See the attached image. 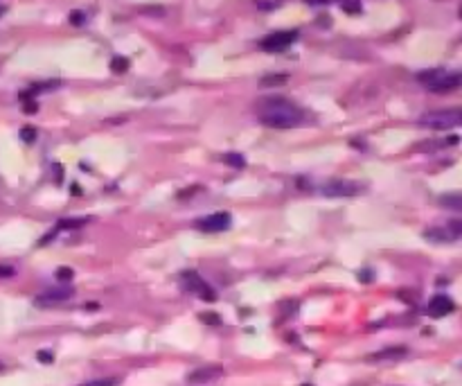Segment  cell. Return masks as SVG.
<instances>
[{"label":"cell","mask_w":462,"mask_h":386,"mask_svg":"<svg viewBox=\"0 0 462 386\" xmlns=\"http://www.w3.org/2000/svg\"><path fill=\"white\" fill-rule=\"evenodd\" d=\"M201 321L203 323H210V325H219V323H221L219 314H201Z\"/></svg>","instance_id":"cell-26"},{"label":"cell","mask_w":462,"mask_h":386,"mask_svg":"<svg viewBox=\"0 0 462 386\" xmlns=\"http://www.w3.org/2000/svg\"><path fill=\"white\" fill-rule=\"evenodd\" d=\"M257 108H259L262 124L273 129H293L302 122V111L288 100L271 97V100H262Z\"/></svg>","instance_id":"cell-1"},{"label":"cell","mask_w":462,"mask_h":386,"mask_svg":"<svg viewBox=\"0 0 462 386\" xmlns=\"http://www.w3.org/2000/svg\"><path fill=\"white\" fill-rule=\"evenodd\" d=\"M455 310V305H453V300L449 298V296H444V294H438V296H433L428 302V307H426V312L433 319H440V316H446V314H451V312Z\"/></svg>","instance_id":"cell-10"},{"label":"cell","mask_w":462,"mask_h":386,"mask_svg":"<svg viewBox=\"0 0 462 386\" xmlns=\"http://www.w3.org/2000/svg\"><path fill=\"white\" fill-rule=\"evenodd\" d=\"M88 219H61L59 222V228H79L83 226Z\"/></svg>","instance_id":"cell-21"},{"label":"cell","mask_w":462,"mask_h":386,"mask_svg":"<svg viewBox=\"0 0 462 386\" xmlns=\"http://www.w3.org/2000/svg\"><path fill=\"white\" fill-rule=\"evenodd\" d=\"M36 359L43 362V364H52V362H54V354L48 352V350H39V352H36Z\"/></svg>","instance_id":"cell-24"},{"label":"cell","mask_w":462,"mask_h":386,"mask_svg":"<svg viewBox=\"0 0 462 386\" xmlns=\"http://www.w3.org/2000/svg\"><path fill=\"white\" fill-rule=\"evenodd\" d=\"M440 206L449 208V210H462V195H442Z\"/></svg>","instance_id":"cell-15"},{"label":"cell","mask_w":462,"mask_h":386,"mask_svg":"<svg viewBox=\"0 0 462 386\" xmlns=\"http://www.w3.org/2000/svg\"><path fill=\"white\" fill-rule=\"evenodd\" d=\"M343 9L348 14H359L361 12V3H356V0H343Z\"/></svg>","instance_id":"cell-23"},{"label":"cell","mask_w":462,"mask_h":386,"mask_svg":"<svg viewBox=\"0 0 462 386\" xmlns=\"http://www.w3.org/2000/svg\"><path fill=\"white\" fill-rule=\"evenodd\" d=\"M223 163L230 165V168H235V170H241V168L246 165L244 158H241L239 154H225V156H223Z\"/></svg>","instance_id":"cell-16"},{"label":"cell","mask_w":462,"mask_h":386,"mask_svg":"<svg viewBox=\"0 0 462 386\" xmlns=\"http://www.w3.org/2000/svg\"><path fill=\"white\" fill-rule=\"evenodd\" d=\"M460 18H462V5H460Z\"/></svg>","instance_id":"cell-30"},{"label":"cell","mask_w":462,"mask_h":386,"mask_svg":"<svg viewBox=\"0 0 462 386\" xmlns=\"http://www.w3.org/2000/svg\"><path fill=\"white\" fill-rule=\"evenodd\" d=\"M3 14H5V7H3V5H0V16H3Z\"/></svg>","instance_id":"cell-29"},{"label":"cell","mask_w":462,"mask_h":386,"mask_svg":"<svg viewBox=\"0 0 462 386\" xmlns=\"http://www.w3.org/2000/svg\"><path fill=\"white\" fill-rule=\"evenodd\" d=\"M223 375V368L221 366H201L196 370H192L190 375H187V382L190 384H206V382H214V379H219Z\"/></svg>","instance_id":"cell-9"},{"label":"cell","mask_w":462,"mask_h":386,"mask_svg":"<svg viewBox=\"0 0 462 386\" xmlns=\"http://www.w3.org/2000/svg\"><path fill=\"white\" fill-rule=\"evenodd\" d=\"M70 20H72V25H81L83 23V14H79V12H75L70 16Z\"/></svg>","instance_id":"cell-27"},{"label":"cell","mask_w":462,"mask_h":386,"mask_svg":"<svg viewBox=\"0 0 462 386\" xmlns=\"http://www.w3.org/2000/svg\"><path fill=\"white\" fill-rule=\"evenodd\" d=\"M111 70L113 72H127L129 70V59L127 57H115L111 61Z\"/></svg>","instance_id":"cell-17"},{"label":"cell","mask_w":462,"mask_h":386,"mask_svg":"<svg viewBox=\"0 0 462 386\" xmlns=\"http://www.w3.org/2000/svg\"><path fill=\"white\" fill-rule=\"evenodd\" d=\"M298 39V32L296 30H286V32H273L269 34L266 39L259 41V48L266 50V52H282L286 48H291Z\"/></svg>","instance_id":"cell-4"},{"label":"cell","mask_w":462,"mask_h":386,"mask_svg":"<svg viewBox=\"0 0 462 386\" xmlns=\"http://www.w3.org/2000/svg\"><path fill=\"white\" fill-rule=\"evenodd\" d=\"M419 124L428 129H453L462 127V108H444V111H430L419 118Z\"/></svg>","instance_id":"cell-2"},{"label":"cell","mask_w":462,"mask_h":386,"mask_svg":"<svg viewBox=\"0 0 462 386\" xmlns=\"http://www.w3.org/2000/svg\"><path fill=\"white\" fill-rule=\"evenodd\" d=\"M361 192H363V187H361V183H356V181L334 179V181H327V183L320 185V195L334 197V199H338V197H356Z\"/></svg>","instance_id":"cell-3"},{"label":"cell","mask_w":462,"mask_h":386,"mask_svg":"<svg viewBox=\"0 0 462 386\" xmlns=\"http://www.w3.org/2000/svg\"><path fill=\"white\" fill-rule=\"evenodd\" d=\"M56 280H61V283H66V280H72V275H75V271H72L70 267H59L56 269Z\"/></svg>","instance_id":"cell-22"},{"label":"cell","mask_w":462,"mask_h":386,"mask_svg":"<svg viewBox=\"0 0 462 386\" xmlns=\"http://www.w3.org/2000/svg\"><path fill=\"white\" fill-rule=\"evenodd\" d=\"M20 140H23V143H34V140H36V129L34 127H23V129H20Z\"/></svg>","instance_id":"cell-20"},{"label":"cell","mask_w":462,"mask_h":386,"mask_svg":"<svg viewBox=\"0 0 462 386\" xmlns=\"http://www.w3.org/2000/svg\"><path fill=\"white\" fill-rule=\"evenodd\" d=\"M0 370H3V364H0Z\"/></svg>","instance_id":"cell-31"},{"label":"cell","mask_w":462,"mask_h":386,"mask_svg":"<svg viewBox=\"0 0 462 386\" xmlns=\"http://www.w3.org/2000/svg\"><path fill=\"white\" fill-rule=\"evenodd\" d=\"M406 354H408V348L390 346V348H383V350H379V352L367 354V362H397V359H403Z\"/></svg>","instance_id":"cell-11"},{"label":"cell","mask_w":462,"mask_h":386,"mask_svg":"<svg viewBox=\"0 0 462 386\" xmlns=\"http://www.w3.org/2000/svg\"><path fill=\"white\" fill-rule=\"evenodd\" d=\"M288 81V75L284 72H275V75H266L259 79V86L262 88H275V86H284Z\"/></svg>","instance_id":"cell-14"},{"label":"cell","mask_w":462,"mask_h":386,"mask_svg":"<svg viewBox=\"0 0 462 386\" xmlns=\"http://www.w3.org/2000/svg\"><path fill=\"white\" fill-rule=\"evenodd\" d=\"M230 215L228 212H214V215H208V217H201L194 226L203 233H221V231H228L230 228Z\"/></svg>","instance_id":"cell-7"},{"label":"cell","mask_w":462,"mask_h":386,"mask_svg":"<svg viewBox=\"0 0 462 386\" xmlns=\"http://www.w3.org/2000/svg\"><path fill=\"white\" fill-rule=\"evenodd\" d=\"M72 296H75V289H70V287L48 289V291H43V294L36 296L34 305L36 307H54V305H59V302H64V300H70Z\"/></svg>","instance_id":"cell-8"},{"label":"cell","mask_w":462,"mask_h":386,"mask_svg":"<svg viewBox=\"0 0 462 386\" xmlns=\"http://www.w3.org/2000/svg\"><path fill=\"white\" fill-rule=\"evenodd\" d=\"M120 379L118 377H106V379H93V382H86L81 386H118Z\"/></svg>","instance_id":"cell-18"},{"label":"cell","mask_w":462,"mask_h":386,"mask_svg":"<svg viewBox=\"0 0 462 386\" xmlns=\"http://www.w3.org/2000/svg\"><path fill=\"white\" fill-rule=\"evenodd\" d=\"M12 275H16V269L9 264H0V278H12Z\"/></svg>","instance_id":"cell-25"},{"label":"cell","mask_w":462,"mask_h":386,"mask_svg":"<svg viewBox=\"0 0 462 386\" xmlns=\"http://www.w3.org/2000/svg\"><path fill=\"white\" fill-rule=\"evenodd\" d=\"M446 228H449V231L453 233V237H455V239L462 237V219H451V222L446 224Z\"/></svg>","instance_id":"cell-19"},{"label":"cell","mask_w":462,"mask_h":386,"mask_svg":"<svg viewBox=\"0 0 462 386\" xmlns=\"http://www.w3.org/2000/svg\"><path fill=\"white\" fill-rule=\"evenodd\" d=\"M446 145H458V135H449L444 140H424V143H417L419 151H435L440 147H446Z\"/></svg>","instance_id":"cell-12"},{"label":"cell","mask_w":462,"mask_h":386,"mask_svg":"<svg viewBox=\"0 0 462 386\" xmlns=\"http://www.w3.org/2000/svg\"><path fill=\"white\" fill-rule=\"evenodd\" d=\"M424 237L430 239V242H453V233L449 231V228H428V231H424Z\"/></svg>","instance_id":"cell-13"},{"label":"cell","mask_w":462,"mask_h":386,"mask_svg":"<svg viewBox=\"0 0 462 386\" xmlns=\"http://www.w3.org/2000/svg\"><path fill=\"white\" fill-rule=\"evenodd\" d=\"M361 280H363V283H370V280H372L370 271H363V273H361Z\"/></svg>","instance_id":"cell-28"},{"label":"cell","mask_w":462,"mask_h":386,"mask_svg":"<svg viewBox=\"0 0 462 386\" xmlns=\"http://www.w3.org/2000/svg\"><path fill=\"white\" fill-rule=\"evenodd\" d=\"M458 86H462V75H453V72H446V70H438V75L426 84V88L433 93L455 91Z\"/></svg>","instance_id":"cell-6"},{"label":"cell","mask_w":462,"mask_h":386,"mask_svg":"<svg viewBox=\"0 0 462 386\" xmlns=\"http://www.w3.org/2000/svg\"><path fill=\"white\" fill-rule=\"evenodd\" d=\"M181 283H183V287H185L187 291H192V294H198L203 300H208V302L217 300V294H214V291L210 289L206 283H203L201 275H198V273H192V271H187V273L181 275Z\"/></svg>","instance_id":"cell-5"}]
</instances>
